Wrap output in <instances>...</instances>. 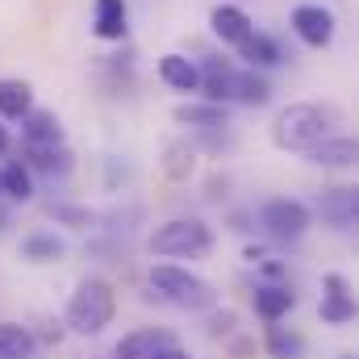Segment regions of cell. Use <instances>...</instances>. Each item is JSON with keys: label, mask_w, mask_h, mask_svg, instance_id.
<instances>
[{"label": "cell", "mask_w": 359, "mask_h": 359, "mask_svg": "<svg viewBox=\"0 0 359 359\" xmlns=\"http://www.w3.org/2000/svg\"><path fill=\"white\" fill-rule=\"evenodd\" d=\"M339 126V109L334 104H318V100H301L276 113L271 121V142L280 151H309L313 142H322L330 130Z\"/></svg>", "instance_id": "1"}, {"label": "cell", "mask_w": 359, "mask_h": 359, "mask_svg": "<svg viewBox=\"0 0 359 359\" xmlns=\"http://www.w3.org/2000/svg\"><path fill=\"white\" fill-rule=\"evenodd\" d=\"M113 313H117V292H113V284L109 280H100V276H88V280H80L76 284V292H72V301H67V313H63V326L72 330V334H100L109 322H113Z\"/></svg>", "instance_id": "2"}, {"label": "cell", "mask_w": 359, "mask_h": 359, "mask_svg": "<svg viewBox=\"0 0 359 359\" xmlns=\"http://www.w3.org/2000/svg\"><path fill=\"white\" fill-rule=\"evenodd\" d=\"M151 284L163 301H172L180 309H192V313H205V309H217V292L205 276L180 268V264H155L151 268Z\"/></svg>", "instance_id": "3"}, {"label": "cell", "mask_w": 359, "mask_h": 359, "mask_svg": "<svg viewBox=\"0 0 359 359\" xmlns=\"http://www.w3.org/2000/svg\"><path fill=\"white\" fill-rule=\"evenodd\" d=\"M213 251V230L201 217H172L151 234V255L159 259H205Z\"/></svg>", "instance_id": "4"}, {"label": "cell", "mask_w": 359, "mask_h": 359, "mask_svg": "<svg viewBox=\"0 0 359 359\" xmlns=\"http://www.w3.org/2000/svg\"><path fill=\"white\" fill-rule=\"evenodd\" d=\"M309 222H313V213H309V205H305V201L271 196V201L259 205V226H264V234H268V238H280V243L301 238V234L309 230Z\"/></svg>", "instance_id": "5"}, {"label": "cell", "mask_w": 359, "mask_h": 359, "mask_svg": "<svg viewBox=\"0 0 359 359\" xmlns=\"http://www.w3.org/2000/svg\"><path fill=\"white\" fill-rule=\"evenodd\" d=\"M196 92H201L209 104H230V100H234V63L222 59V55H209V59L196 67Z\"/></svg>", "instance_id": "6"}, {"label": "cell", "mask_w": 359, "mask_h": 359, "mask_svg": "<svg viewBox=\"0 0 359 359\" xmlns=\"http://www.w3.org/2000/svg\"><path fill=\"white\" fill-rule=\"evenodd\" d=\"M292 29H297V38L305 42V46H330L334 42V13L330 8H322V4H297L292 8Z\"/></svg>", "instance_id": "7"}, {"label": "cell", "mask_w": 359, "mask_h": 359, "mask_svg": "<svg viewBox=\"0 0 359 359\" xmlns=\"http://www.w3.org/2000/svg\"><path fill=\"white\" fill-rule=\"evenodd\" d=\"M318 313H322L326 326H347V322L355 318V292H351L347 276L330 271V276L322 280V305H318Z\"/></svg>", "instance_id": "8"}, {"label": "cell", "mask_w": 359, "mask_h": 359, "mask_svg": "<svg viewBox=\"0 0 359 359\" xmlns=\"http://www.w3.org/2000/svg\"><path fill=\"white\" fill-rule=\"evenodd\" d=\"M318 217L334 230H351L359 217V192L355 188H322L318 192Z\"/></svg>", "instance_id": "9"}, {"label": "cell", "mask_w": 359, "mask_h": 359, "mask_svg": "<svg viewBox=\"0 0 359 359\" xmlns=\"http://www.w3.org/2000/svg\"><path fill=\"white\" fill-rule=\"evenodd\" d=\"M305 159L313 168H355L359 147H355V138H347V134H326L322 142H313L305 151Z\"/></svg>", "instance_id": "10"}, {"label": "cell", "mask_w": 359, "mask_h": 359, "mask_svg": "<svg viewBox=\"0 0 359 359\" xmlns=\"http://www.w3.org/2000/svg\"><path fill=\"white\" fill-rule=\"evenodd\" d=\"M21 142L29 147H63V121L55 109H29L21 117Z\"/></svg>", "instance_id": "11"}, {"label": "cell", "mask_w": 359, "mask_h": 359, "mask_svg": "<svg viewBox=\"0 0 359 359\" xmlns=\"http://www.w3.org/2000/svg\"><path fill=\"white\" fill-rule=\"evenodd\" d=\"M176 117L180 126H188V130H201V134H217V130H226L230 126V113H226V104H209V100H188V104H176Z\"/></svg>", "instance_id": "12"}, {"label": "cell", "mask_w": 359, "mask_h": 359, "mask_svg": "<svg viewBox=\"0 0 359 359\" xmlns=\"http://www.w3.org/2000/svg\"><path fill=\"white\" fill-rule=\"evenodd\" d=\"M209 29H213V38H222L226 46H238V42L255 29V21H251L238 4H217V8L209 13Z\"/></svg>", "instance_id": "13"}, {"label": "cell", "mask_w": 359, "mask_h": 359, "mask_svg": "<svg viewBox=\"0 0 359 359\" xmlns=\"http://www.w3.org/2000/svg\"><path fill=\"white\" fill-rule=\"evenodd\" d=\"M168 343H176L163 326H138V330H130L121 343H117V359H151L159 347H168Z\"/></svg>", "instance_id": "14"}, {"label": "cell", "mask_w": 359, "mask_h": 359, "mask_svg": "<svg viewBox=\"0 0 359 359\" xmlns=\"http://www.w3.org/2000/svg\"><path fill=\"white\" fill-rule=\"evenodd\" d=\"M92 8H96L92 34L104 38V42H121L126 29H130V8H126V0H96Z\"/></svg>", "instance_id": "15"}, {"label": "cell", "mask_w": 359, "mask_h": 359, "mask_svg": "<svg viewBox=\"0 0 359 359\" xmlns=\"http://www.w3.org/2000/svg\"><path fill=\"white\" fill-rule=\"evenodd\" d=\"M21 163H25L29 172L67 176V172H72V151H67V142H63V147H29V142H21Z\"/></svg>", "instance_id": "16"}, {"label": "cell", "mask_w": 359, "mask_h": 359, "mask_svg": "<svg viewBox=\"0 0 359 359\" xmlns=\"http://www.w3.org/2000/svg\"><path fill=\"white\" fill-rule=\"evenodd\" d=\"M297 305V292L288 284H255V313L264 322H280L288 318V309Z\"/></svg>", "instance_id": "17"}, {"label": "cell", "mask_w": 359, "mask_h": 359, "mask_svg": "<svg viewBox=\"0 0 359 359\" xmlns=\"http://www.w3.org/2000/svg\"><path fill=\"white\" fill-rule=\"evenodd\" d=\"M21 255H25L29 264H59V259L67 255V243H63L55 230H34V234L21 238Z\"/></svg>", "instance_id": "18"}, {"label": "cell", "mask_w": 359, "mask_h": 359, "mask_svg": "<svg viewBox=\"0 0 359 359\" xmlns=\"http://www.w3.org/2000/svg\"><path fill=\"white\" fill-rule=\"evenodd\" d=\"M234 100H238V104H251V109L268 104L271 100L268 76H259L255 67H234Z\"/></svg>", "instance_id": "19"}, {"label": "cell", "mask_w": 359, "mask_h": 359, "mask_svg": "<svg viewBox=\"0 0 359 359\" xmlns=\"http://www.w3.org/2000/svg\"><path fill=\"white\" fill-rule=\"evenodd\" d=\"M34 109V88L25 80H0V121H21Z\"/></svg>", "instance_id": "20"}, {"label": "cell", "mask_w": 359, "mask_h": 359, "mask_svg": "<svg viewBox=\"0 0 359 359\" xmlns=\"http://www.w3.org/2000/svg\"><path fill=\"white\" fill-rule=\"evenodd\" d=\"M38 339L21 322H0V359H34Z\"/></svg>", "instance_id": "21"}, {"label": "cell", "mask_w": 359, "mask_h": 359, "mask_svg": "<svg viewBox=\"0 0 359 359\" xmlns=\"http://www.w3.org/2000/svg\"><path fill=\"white\" fill-rule=\"evenodd\" d=\"M159 80L172 92H196V63L188 55H163L159 59Z\"/></svg>", "instance_id": "22"}, {"label": "cell", "mask_w": 359, "mask_h": 359, "mask_svg": "<svg viewBox=\"0 0 359 359\" xmlns=\"http://www.w3.org/2000/svg\"><path fill=\"white\" fill-rule=\"evenodd\" d=\"M234 50H238V59H247V67H276L280 63V46L271 42L268 34H259V29H251Z\"/></svg>", "instance_id": "23"}, {"label": "cell", "mask_w": 359, "mask_h": 359, "mask_svg": "<svg viewBox=\"0 0 359 359\" xmlns=\"http://www.w3.org/2000/svg\"><path fill=\"white\" fill-rule=\"evenodd\" d=\"M196 172V147L192 142H168L163 151V176L172 184H188Z\"/></svg>", "instance_id": "24"}, {"label": "cell", "mask_w": 359, "mask_h": 359, "mask_svg": "<svg viewBox=\"0 0 359 359\" xmlns=\"http://www.w3.org/2000/svg\"><path fill=\"white\" fill-rule=\"evenodd\" d=\"M0 188H4V196L8 201H34V172L21 163V159H8L4 168H0Z\"/></svg>", "instance_id": "25"}, {"label": "cell", "mask_w": 359, "mask_h": 359, "mask_svg": "<svg viewBox=\"0 0 359 359\" xmlns=\"http://www.w3.org/2000/svg\"><path fill=\"white\" fill-rule=\"evenodd\" d=\"M271 359H301L305 355V339L292 330V326H280V322H268V339H264Z\"/></svg>", "instance_id": "26"}, {"label": "cell", "mask_w": 359, "mask_h": 359, "mask_svg": "<svg viewBox=\"0 0 359 359\" xmlns=\"http://www.w3.org/2000/svg\"><path fill=\"white\" fill-rule=\"evenodd\" d=\"M50 217L67 222L72 230H88V222H92V213L88 209H80V205H50Z\"/></svg>", "instance_id": "27"}, {"label": "cell", "mask_w": 359, "mask_h": 359, "mask_svg": "<svg viewBox=\"0 0 359 359\" xmlns=\"http://www.w3.org/2000/svg\"><path fill=\"white\" fill-rule=\"evenodd\" d=\"M234 330H238V318H234L230 309H213V313H209V334H213V339H230Z\"/></svg>", "instance_id": "28"}, {"label": "cell", "mask_w": 359, "mask_h": 359, "mask_svg": "<svg viewBox=\"0 0 359 359\" xmlns=\"http://www.w3.org/2000/svg\"><path fill=\"white\" fill-rule=\"evenodd\" d=\"M151 359H192V355H188L180 343H168V347H159V351H155Z\"/></svg>", "instance_id": "29"}, {"label": "cell", "mask_w": 359, "mask_h": 359, "mask_svg": "<svg viewBox=\"0 0 359 359\" xmlns=\"http://www.w3.org/2000/svg\"><path fill=\"white\" fill-rule=\"evenodd\" d=\"M8 151V130H4V121H0V155Z\"/></svg>", "instance_id": "30"}, {"label": "cell", "mask_w": 359, "mask_h": 359, "mask_svg": "<svg viewBox=\"0 0 359 359\" xmlns=\"http://www.w3.org/2000/svg\"><path fill=\"white\" fill-rule=\"evenodd\" d=\"M4 226H8V213H4V209H0V234H4Z\"/></svg>", "instance_id": "31"}, {"label": "cell", "mask_w": 359, "mask_h": 359, "mask_svg": "<svg viewBox=\"0 0 359 359\" xmlns=\"http://www.w3.org/2000/svg\"><path fill=\"white\" fill-rule=\"evenodd\" d=\"M0 196H4V188H0Z\"/></svg>", "instance_id": "32"}, {"label": "cell", "mask_w": 359, "mask_h": 359, "mask_svg": "<svg viewBox=\"0 0 359 359\" xmlns=\"http://www.w3.org/2000/svg\"><path fill=\"white\" fill-rule=\"evenodd\" d=\"M343 359H351V355H343Z\"/></svg>", "instance_id": "33"}]
</instances>
